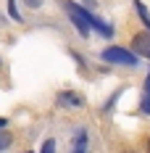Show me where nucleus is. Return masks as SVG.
Masks as SVG:
<instances>
[{
    "label": "nucleus",
    "mask_w": 150,
    "mask_h": 153,
    "mask_svg": "<svg viewBox=\"0 0 150 153\" xmlns=\"http://www.w3.org/2000/svg\"><path fill=\"white\" fill-rule=\"evenodd\" d=\"M0 127H5V119H0Z\"/></svg>",
    "instance_id": "9d476101"
},
{
    "label": "nucleus",
    "mask_w": 150,
    "mask_h": 153,
    "mask_svg": "<svg viewBox=\"0 0 150 153\" xmlns=\"http://www.w3.org/2000/svg\"><path fill=\"white\" fill-rule=\"evenodd\" d=\"M134 5H137V13L142 19V24L150 29V13H148V8H145V3H142V0H134Z\"/></svg>",
    "instance_id": "39448f33"
},
{
    "label": "nucleus",
    "mask_w": 150,
    "mask_h": 153,
    "mask_svg": "<svg viewBox=\"0 0 150 153\" xmlns=\"http://www.w3.org/2000/svg\"><path fill=\"white\" fill-rule=\"evenodd\" d=\"M53 148H55V143H53V140H45V143H42V151H53Z\"/></svg>",
    "instance_id": "6e6552de"
},
{
    "label": "nucleus",
    "mask_w": 150,
    "mask_h": 153,
    "mask_svg": "<svg viewBox=\"0 0 150 153\" xmlns=\"http://www.w3.org/2000/svg\"><path fill=\"white\" fill-rule=\"evenodd\" d=\"M11 143H13V135H11V132H5V127H0V151H5Z\"/></svg>",
    "instance_id": "423d86ee"
},
{
    "label": "nucleus",
    "mask_w": 150,
    "mask_h": 153,
    "mask_svg": "<svg viewBox=\"0 0 150 153\" xmlns=\"http://www.w3.org/2000/svg\"><path fill=\"white\" fill-rule=\"evenodd\" d=\"M142 103H140V108L145 111V114H150V71H148V79H145V87H142Z\"/></svg>",
    "instance_id": "20e7f679"
},
{
    "label": "nucleus",
    "mask_w": 150,
    "mask_h": 153,
    "mask_svg": "<svg viewBox=\"0 0 150 153\" xmlns=\"http://www.w3.org/2000/svg\"><path fill=\"white\" fill-rule=\"evenodd\" d=\"M63 8H66V13L71 16V21H74L76 29H79V34H82V37H90V32H92V27H90V11L82 8V5H76V3H71V0H66Z\"/></svg>",
    "instance_id": "f257e3e1"
},
{
    "label": "nucleus",
    "mask_w": 150,
    "mask_h": 153,
    "mask_svg": "<svg viewBox=\"0 0 150 153\" xmlns=\"http://www.w3.org/2000/svg\"><path fill=\"white\" fill-rule=\"evenodd\" d=\"M132 53L142 56V58H150V29L132 37Z\"/></svg>",
    "instance_id": "7ed1b4c3"
},
{
    "label": "nucleus",
    "mask_w": 150,
    "mask_h": 153,
    "mask_svg": "<svg viewBox=\"0 0 150 153\" xmlns=\"http://www.w3.org/2000/svg\"><path fill=\"white\" fill-rule=\"evenodd\" d=\"M137 58H140V56H134L129 48L111 45V48H105V50H103V61H108V63H121V66H132V69H134Z\"/></svg>",
    "instance_id": "f03ea898"
},
{
    "label": "nucleus",
    "mask_w": 150,
    "mask_h": 153,
    "mask_svg": "<svg viewBox=\"0 0 150 153\" xmlns=\"http://www.w3.org/2000/svg\"><path fill=\"white\" fill-rule=\"evenodd\" d=\"M8 3H11V5H8V11H11V16H13L16 21H18L21 16H18V11H16V0H8Z\"/></svg>",
    "instance_id": "0eeeda50"
},
{
    "label": "nucleus",
    "mask_w": 150,
    "mask_h": 153,
    "mask_svg": "<svg viewBox=\"0 0 150 153\" xmlns=\"http://www.w3.org/2000/svg\"><path fill=\"white\" fill-rule=\"evenodd\" d=\"M27 3H29V8H40V5H42L40 0H27Z\"/></svg>",
    "instance_id": "1a4fd4ad"
}]
</instances>
